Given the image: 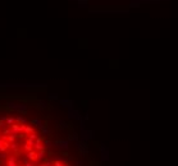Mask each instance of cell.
<instances>
[{
	"instance_id": "cell-1",
	"label": "cell",
	"mask_w": 178,
	"mask_h": 166,
	"mask_svg": "<svg viewBox=\"0 0 178 166\" xmlns=\"http://www.w3.org/2000/svg\"><path fill=\"white\" fill-rule=\"evenodd\" d=\"M27 159H28L31 162H35L36 160H38V159H37V151H36V150H32L31 152H27Z\"/></svg>"
},
{
	"instance_id": "cell-2",
	"label": "cell",
	"mask_w": 178,
	"mask_h": 166,
	"mask_svg": "<svg viewBox=\"0 0 178 166\" xmlns=\"http://www.w3.org/2000/svg\"><path fill=\"white\" fill-rule=\"evenodd\" d=\"M68 114H69V118H73V119H77V120H81L79 112H78L77 110H73L72 107H69V110H68Z\"/></svg>"
},
{
	"instance_id": "cell-3",
	"label": "cell",
	"mask_w": 178,
	"mask_h": 166,
	"mask_svg": "<svg viewBox=\"0 0 178 166\" xmlns=\"http://www.w3.org/2000/svg\"><path fill=\"white\" fill-rule=\"evenodd\" d=\"M56 143H58V144H60L59 147H60L62 150H68V144H69V142H68V141H58Z\"/></svg>"
},
{
	"instance_id": "cell-4",
	"label": "cell",
	"mask_w": 178,
	"mask_h": 166,
	"mask_svg": "<svg viewBox=\"0 0 178 166\" xmlns=\"http://www.w3.org/2000/svg\"><path fill=\"white\" fill-rule=\"evenodd\" d=\"M6 166H17V164H15V157H14V156H10V157L8 159Z\"/></svg>"
},
{
	"instance_id": "cell-5",
	"label": "cell",
	"mask_w": 178,
	"mask_h": 166,
	"mask_svg": "<svg viewBox=\"0 0 178 166\" xmlns=\"http://www.w3.org/2000/svg\"><path fill=\"white\" fill-rule=\"evenodd\" d=\"M60 103H62L63 106H66V107H72V103H73V102H72L71 100H62Z\"/></svg>"
},
{
	"instance_id": "cell-6",
	"label": "cell",
	"mask_w": 178,
	"mask_h": 166,
	"mask_svg": "<svg viewBox=\"0 0 178 166\" xmlns=\"http://www.w3.org/2000/svg\"><path fill=\"white\" fill-rule=\"evenodd\" d=\"M25 134H27V135H28V134H32V133H35L34 132V128H32V127H30V125H26V127H25Z\"/></svg>"
},
{
	"instance_id": "cell-7",
	"label": "cell",
	"mask_w": 178,
	"mask_h": 166,
	"mask_svg": "<svg viewBox=\"0 0 178 166\" xmlns=\"http://www.w3.org/2000/svg\"><path fill=\"white\" fill-rule=\"evenodd\" d=\"M5 123H6L8 127H12V125L15 123V118H8V119L5 120Z\"/></svg>"
},
{
	"instance_id": "cell-8",
	"label": "cell",
	"mask_w": 178,
	"mask_h": 166,
	"mask_svg": "<svg viewBox=\"0 0 178 166\" xmlns=\"http://www.w3.org/2000/svg\"><path fill=\"white\" fill-rule=\"evenodd\" d=\"M15 123L18 124H26V119L22 116H15Z\"/></svg>"
},
{
	"instance_id": "cell-9",
	"label": "cell",
	"mask_w": 178,
	"mask_h": 166,
	"mask_svg": "<svg viewBox=\"0 0 178 166\" xmlns=\"http://www.w3.org/2000/svg\"><path fill=\"white\" fill-rule=\"evenodd\" d=\"M31 124H34V125H36V127H42V123H41V120H38V119H32L31 120Z\"/></svg>"
},
{
	"instance_id": "cell-10",
	"label": "cell",
	"mask_w": 178,
	"mask_h": 166,
	"mask_svg": "<svg viewBox=\"0 0 178 166\" xmlns=\"http://www.w3.org/2000/svg\"><path fill=\"white\" fill-rule=\"evenodd\" d=\"M44 156H45V150L37 152V159H38V160H44Z\"/></svg>"
},
{
	"instance_id": "cell-11",
	"label": "cell",
	"mask_w": 178,
	"mask_h": 166,
	"mask_svg": "<svg viewBox=\"0 0 178 166\" xmlns=\"http://www.w3.org/2000/svg\"><path fill=\"white\" fill-rule=\"evenodd\" d=\"M23 148H25V151H26V152H31V151L34 150V147H32V146H30V144H27V143L23 146Z\"/></svg>"
},
{
	"instance_id": "cell-12",
	"label": "cell",
	"mask_w": 178,
	"mask_h": 166,
	"mask_svg": "<svg viewBox=\"0 0 178 166\" xmlns=\"http://www.w3.org/2000/svg\"><path fill=\"white\" fill-rule=\"evenodd\" d=\"M15 138H17V135L10 134V135H8V142H9V143H13V142L15 141Z\"/></svg>"
},
{
	"instance_id": "cell-13",
	"label": "cell",
	"mask_w": 178,
	"mask_h": 166,
	"mask_svg": "<svg viewBox=\"0 0 178 166\" xmlns=\"http://www.w3.org/2000/svg\"><path fill=\"white\" fill-rule=\"evenodd\" d=\"M41 130H42V133H44V134H45V135H49V129H47V128H45V127H44V125H42V127H41Z\"/></svg>"
},
{
	"instance_id": "cell-14",
	"label": "cell",
	"mask_w": 178,
	"mask_h": 166,
	"mask_svg": "<svg viewBox=\"0 0 178 166\" xmlns=\"http://www.w3.org/2000/svg\"><path fill=\"white\" fill-rule=\"evenodd\" d=\"M10 148H12L13 151H17V150H18V144H17V143H12V144H10Z\"/></svg>"
},
{
	"instance_id": "cell-15",
	"label": "cell",
	"mask_w": 178,
	"mask_h": 166,
	"mask_svg": "<svg viewBox=\"0 0 178 166\" xmlns=\"http://www.w3.org/2000/svg\"><path fill=\"white\" fill-rule=\"evenodd\" d=\"M54 165H55V166H64V165H63V164H62V162H60V161H59V160H56V161H54Z\"/></svg>"
},
{
	"instance_id": "cell-16",
	"label": "cell",
	"mask_w": 178,
	"mask_h": 166,
	"mask_svg": "<svg viewBox=\"0 0 178 166\" xmlns=\"http://www.w3.org/2000/svg\"><path fill=\"white\" fill-rule=\"evenodd\" d=\"M50 144H51V142H50V141H45V147H46V148H49V147H50Z\"/></svg>"
},
{
	"instance_id": "cell-17",
	"label": "cell",
	"mask_w": 178,
	"mask_h": 166,
	"mask_svg": "<svg viewBox=\"0 0 178 166\" xmlns=\"http://www.w3.org/2000/svg\"><path fill=\"white\" fill-rule=\"evenodd\" d=\"M49 99H50V100H56V99H58V96H56V95H50V96H49Z\"/></svg>"
},
{
	"instance_id": "cell-18",
	"label": "cell",
	"mask_w": 178,
	"mask_h": 166,
	"mask_svg": "<svg viewBox=\"0 0 178 166\" xmlns=\"http://www.w3.org/2000/svg\"><path fill=\"white\" fill-rule=\"evenodd\" d=\"M87 1H88V0H78V3H79V4H86Z\"/></svg>"
},
{
	"instance_id": "cell-19",
	"label": "cell",
	"mask_w": 178,
	"mask_h": 166,
	"mask_svg": "<svg viewBox=\"0 0 178 166\" xmlns=\"http://www.w3.org/2000/svg\"><path fill=\"white\" fill-rule=\"evenodd\" d=\"M1 159H5V153H1V152H0V160H1Z\"/></svg>"
},
{
	"instance_id": "cell-20",
	"label": "cell",
	"mask_w": 178,
	"mask_h": 166,
	"mask_svg": "<svg viewBox=\"0 0 178 166\" xmlns=\"http://www.w3.org/2000/svg\"><path fill=\"white\" fill-rule=\"evenodd\" d=\"M1 142H3V139H1V138H0V143H1Z\"/></svg>"
},
{
	"instance_id": "cell-21",
	"label": "cell",
	"mask_w": 178,
	"mask_h": 166,
	"mask_svg": "<svg viewBox=\"0 0 178 166\" xmlns=\"http://www.w3.org/2000/svg\"><path fill=\"white\" fill-rule=\"evenodd\" d=\"M38 166H45V165H44V164H42V165H38Z\"/></svg>"
}]
</instances>
